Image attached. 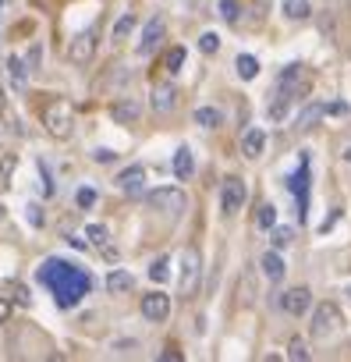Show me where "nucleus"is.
<instances>
[{"instance_id": "1", "label": "nucleus", "mask_w": 351, "mask_h": 362, "mask_svg": "<svg viewBox=\"0 0 351 362\" xmlns=\"http://www.w3.org/2000/svg\"><path fill=\"white\" fill-rule=\"evenodd\" d=\"M40 277H43V284H50V291H54V298H57L61 309H71L89 291V274H82L68 259H47L43 270H40Z\"/></svg>"}, {"instance_id": "2", "label": "nucleus", "mask_w": 351, "mask_h": 362, "mask_svg": "<svg viewBox=\"0 0 351 362\" xmlns=\"http://www.w3.org/2000/svg\"><path fill=\"white\" fill-rule=\"evenodd\" d=\"M309 75H305V64H287L280 75H277V93L273 96H280V100H287V103H298L305 93H309Z\"/></svg>"}, {"instance_id": "3", "label": "nucleus", "mask_w": 351, "mask_h": 362, "mask_svg": "<svg viewBox=\"0 0 351 362\" xmlns=\"http://www.w3.org/2000/svg\"><path fill=\"white\" fill-rule=\"evenodd\" d=\"M178 263H182V270H178V291L185 298H192L199 291V281H203V256H199L196 245H189V249H182V259Z\"/></svg>"}, {"instance_id": "4", "label": "nucleus", "mask_w": 351, "mask_h": 362, "mask_svg": "<svg viewBox=\"0 0 351 362\" xmlns=\"http://www.w3.org/2000/svg\"><path fill=\"white\" fill-rule=\"evenodd\" d=\"M43 124L54 139H71L75 132V107L68 100H54L47 110H43Z\"/></svg>"}, {"instance_id": "5", "label": "nucleus", "mask_w": 351, "mask_h": 362, "mask_svg": "<svg viewBox=\"0 0 351 362\" xmlns=\"http://www.w3.org/2000/svg\"><path fill=\"white\" fill-rule=\"evenodd\" d=\"M340 327H344V316H340V309H337L333 302H319V305L312 309L309 334H312L316 341H326V337H333Z\"/></svg>"}, {"instance_id": "6", "label": "nucleus", "mask_w": 351, "mask_h": 362, "mask_svg": "<svg viewBox=\"0 0 351 362\" xmlns=\"http://www.w3.org/2000/svg\"><path fill=\"white\" fill-rule=\"evenodd\" d=\"M145 203H149L153 210L167 214V217H182L185 206H189V196H185L182 189H153V192L145 196Z\"/></svg>"}, {"instance_id": "7", "label": "nucleus", "mask_w": 351, "mask_h": 362, "mask_svg": "<svg viewBox=\"0 0 351 362\" xmlns=\"http://www.w3.org/2000/svg\"><path fill=\"white\" fill-rule=\"evenodd\" d=\"M163 36H167V22H163V15H153V18L142 25V36H138V43H135V54H138V57H149V54L163 43Z\"/></svg>"}, {"instance_id": "8", "label": "nucleus", "mask_w": 351, "mask_h": 362, "mask_svg": "<svg viewBox=\"0 0 351 362\" xmlns=\"http://www.w3.org/2000/svg\"><path fill=\"white\" fill-rule=\"evenodd\" d=\"M245 181L242 177H227L224 181V189H220V210H224V217H234L242 206H245Z\"/></svg>"}, {"instance_id": "9", "label": "nucleus", "mask_w": 351, "mask_h": 362, "mask_svg": "<svg viewBox=\"0 0 351 362\" xmlns=\"http://www.w3.org/2000/svg\"><path fill=\"white\" fill-rule=\"evenodd\" d=\"M280 309H284L287 316H305V313L312 309V291H309L305 284L287 288V291L280 295Z\"/></svg>"}, {"instance_id": "10", "label": "nucleus", "mask_w": 351, "mask_h": 362, "mask_svg": "<svg viewBox=\"0 0 351 362\" xmlns=\"http://www.w3.org/2000/svg\"><path fill=\"white\" fill-rule=\"evenodd\" d=\"M93 54H96V29H85V33H78V36L71 40L68 61H71V64H89Z\"/></svg>"}, {"instance_id": "11", "label": "nucleus", "mask_w": 351, "mask_h": 362, "mask_svg": "<svg viewBox=\"0 0 351 362\" xmlns=\"http://www.w3.org/2000/svg\"><path fill=\"white\" fill-rule=\"evenodd\" d=\"M170 316V295H163V291H149V295H142V320H149V323H163Z\"/></svg>"}, {"instance_id": "12", "label": "nucleus", "mask_w": 351, "mask_h": 362, "mask_svg": "<svg viewBox=\"0 0 351 362\" xmlns=\"http://www.w3.org/2000/svg\"><path fill=\"white\" fill-rule=\"evenodd\" d=\"M114 181H117V189H121V192H128V196H142V185H145V167H142V163H131V167H124Z\"/></svg>"}, {"instance_id": "13", "label": "nucleus", "mask_w": 351, "mask_h": 362, "mask_svg": "<svg viewBox=\"0 0 351 362\" xmlns=\"http://www.w3.org/2000/svg\"><path fill=\"white\" fill-rule=\"evenodd\" d=\"M149 103H153L156 114H170L174 107H178V89H174V82H160V86H153Z\"/></svg>"}, {"instance_id": "14", "label": "nucleus", "mask_w": 351, "mask_h": 362, "mask_svg": "<svg viewBox=\"0 0 351 362\" xmlns=\"http://www.w3.org/2000/svg\"><path fill=\"white\" fill-rule=\"evenodd\" d=\"M110 117H114V124H135V121L142 117V103L131 100V96L114 100V103H110Z\"/></svg>"}, {"instance_id": "15", "label": "nucleus", "mask_w": 351, "mask_h": 362, "mask_svg": "<svg viewBox=\"0 0 351 362\" xmlns=\"http://www.w3.org/2000/svg\"><path fill=\"white\" fill-rule=\"evenodd\" d=\"M259 267H263V277H266L270 284H280V281H284V274H287L280 249H266V252H263V259H259Z\"/></svg>"}, {"instance_id": "16", "label": "nucleus", "mask_w": 351, "mask_h": 362, "mask_svg": "<svg viewBox=\"0 0 351 362\" xmlns=\"http://www.w3.org/2000/svg\"><path fill=\"white\" fill-rule=\"evenodd\" d=\"M170 170H174V177H178V181H189V177L196 174V156H192L189 146H178V149H174Z\"/></svg>"}, {"instance_id": "17", "label": "nucleus", "mask_w": 351, "mask_h": 362, "mask_svg": "<svg viewBox=\"0 0 351 362\" xmlns=\"http://www.w3.org/2000/svg\"><path fill=\"white\" fill-rule=\"evenodd\" d=\"M263 149H266V132H263V128H249V132L242 135V156H245V160H259Z\"/></svg>"}, {"instance_id": "18", "label": "nucleus", "mask_w": 351, "mask_h": 362, "mask_svg": "<svg viewBox=\"0 0 351 362\" xmlns=\"http://www.w3.org/2000/svg\"><path fill=\"white\" fill-rule=\"evenodd\" d=\"M323 117H326V103H309V107H302V110H298L295 128H298V132H312Z\"/></svg>"}, {"instance_id": "19", "label": "nucleus", "mask_w": 351, "mask_h": 362, "mask_svg": "<svg viewBox=\"0 0 351 362\" xmlns=\"http://www.w3.org/2000/svg\"><path fill=\"white\" fill-rule=\"evenodd\" d=\"M4 68H8V75H11V86L15 89H25L29 86V64H25V57H18V54H8V61H4Z\"/></svg>"}, {"instance_id": "20", "label": "nucleus", "mask_w": 351, "mask_h": 362, "mask_svg": "<svg viewBox=\"0 0 351 362\" xmlns=\"http://www.w3.org/2000/svg\"><path fill=\"white\" fill-rule=\"evenodd\" d=\"M135 288V277L128 274V270H110L107 274V291L110 295H124V291H131Z\"/></svg>"}, {"instance_id": "21", "label": "nucleus", "mask_w": 351, "mask_h": 362, "mask_svg": "<svg viewBox=\"0 0 351 362\" xmlns=\"http://www.w3.org/2000/svg\"><path fill=\"white\" fill-rule=\"evenodd\" d=\"M234 71H238V78H242V82H252V78L259 75V61H256L252 54H238Z\"/></svg>"}, {"instance_id": "22", "label": "nucleus", "mask_w": 351, "mask_h": 362, "mask_svg": "<svg viewBox=\"0 0 351 362\" xmlns=\"http://www.w3.org/2000/svg\"><path fill=\"white\" fill-rule=\"evenodd\" d=\"M309 15H312V4H309V0H284V18L305 22Z\"/></svg>"}, {"instance_id": "23", "label": "nucleus", "mask_w": 351, "mask_h": 362, "mask_svg": "<svg viewBox=\"0 0 351 362\" xmlns=\"http://www.w3.org/2000/svg\"><path fill=\"white\" fill-rule=\"evenodd\" d=\"M196 124H199V128H220V124H224V114H220L217 107H199V110H196Z\"/></svg>"}, {"instance_id": "24", "label": "nucleus", "mask_w": 351, "mask_h": 362, "mask_svg": "<svg viewBox=\"0 0 351 362\" xmlns=\"http://www.w3.org/2000/svg\"><path fill=\"white\" fill-rule=\"evenodd\" d=\"M135 25H138V22H135V15H121V18H117V25H114V33H110V40H114V43H124V40L135 33Z\"/></svg>"}, {"instance_id": "25", "label": "nucleus", "mask_w": 351, "mask_h": 362, "mask_svg": "<svg viewBox=\"0 0 351 362\" xmlns=\"http://www.w3.org/2000/svg\"><path fill=\"white\" fill-rule=\"evenodd\" d=\"M85 242L96 245V249H107L110 245V231L103 224H85Z\"/></svg>"}, {"instance_id": "26", "label": "nucleus", "mask_w": 351, "mask_h": 362, "mask_svg": "<svg viewBox=\"0 0 351 362\" xmlns=\"http://www.w3.org/2000/svg\"><path fill=\"white\" fill-rule=\"evenodd\" d=\"M185 57H189V54H185V47H170V50H167V57H163V68H167L170 75H178V71L185 68Z\"/></svg>"}, {"instance_id": "27", "label": "nucleus", "mask_w": 351, "mask_h": 362, "mask_svg": "<svg viewBox=\"0 0 351 362\" xmlns=\"http://www.w3.org/2000/svg\"><path fill=\"white\" fill-rule=\"evenodd\" d=\"M295 242V228H270V249H287Z\"/></svg>"}, {"instance_id": "28", "label": "nucleus", "mask_w": 351, "mask_h": 362, "mask_svg": "<svg viewBox=\"0 0 351 362\" xmlns=\"http://www.w3.org/2000/svg\"><path fill=\"white\" fill-rule=\"evenodd\" d=\"M15 167H18V160L15 156H4V160H0V192H8L11 185H15Z\"/></svg>"}, {"instance_id": "29", "label": "nucleus", "mask_w": 351, "mask_h": 362, "mask_svg": "<svg viewBox=\"0 0 351 362\" xmlns=\"http://www.w3.org/2000/svg\"><path fill=\"white\" fill-rule=\"evenodd\" d=\"M217 11H220V18L227 25H238V18H242V4H238V0H220Z\"/></svg>"}, {"instance_id": "30", "label": "nucleus", "mask_w": 351, "mask_h": 362, "mask_svg": "<svg viewBox=\"0 0 351 362\" xmlns=\"http://www.w3.org/2000/svg\"><path fill=\"white\" fill-rule=\"evenodd\" d=\"M309 344H305V337H291L287 341V358H295V362H309Z\"/></svg>"}, {"instance_id": "31", "label": "nucleus", "mask_w": 351, "mask_h": 362, "mask_svg": "<svg viewBox=\"0 0 351 362\" xmlns=\"http://www.w3.org/2000/svg\"><path fill=\"white\" fill-rule=\"evenodd\" d=\"M96 199H100V196H96V189H93V185H82V189H75V206H78V210H89V206H96Z\"/></svg>"}, {"instance_id": "32", "label": "nucleus", "mask_w": 351, "mask_h": 362, "mask_svg": "<svg viewBox=\"0 0 351 362\" xmlns=\"http://www.w3.org/2000/svg\"><path fill=\"white\" fill-rule=\"evenodd\" d=\"M256 224H259L263 231H270V228L277 224V206H273V203H263L259 214H256Z\"/></svg>"}, {"instance_id": "33", "label": "nucleus", "mask_w": 351, "mask_h": 362, "mask_svg": "<svg viewBox=\"0 0 351 362\" xmlns=\"http://www.w3.org/2000/svg\"><path fill=\"white\" fill-rule=\"evenodd\" d=\"M170 277V259L167 256H160V259H153V267H149V281H156V284H163Z\"/></svg>"}, {"instance_id": "34", "label": "nucleus", "mask_w": 351, "mask_h": 362, "mask_svg": "<svg viewBox=\"0 0 351 362\" xmlns=\"http://www.w3.org/2000/svg\"><path fill=\"white\" fill-rule=\"evenodd\" d=\"M199 50H203V54H217V50H220V36H217V33H203V36H199Z\"/></svg>"}, {"instance_id": "35", "label": "nucleus", "mask_w": 351, "mask_h": 362, "mask_svg": "<svg viewBox=\"0 0 351 362\" xmlns=\"http://www.w3.org/2000/svg\"><path fill=\"white\" fill-rule=\"evenodd\" d=\"M25 221H29L32 228H43V206H40V203H29V206H25Z\"/></svg>"}, {"instance_id": "36", "label": "nucleus", "mask_w": 351, "mask_h": 362, "mask_svg": "<svg viewBox=\"0 0 351 362\" xmlns=\"http://www.w3.org/2000/svg\"><path fill=\"white\" fill-rule=\"evenodd\" d=\"M40 61H43V47L36 43V47L25 54V64H29V71H40Z\"/></svg>"}, {"instance_id": "37", "label": "nucleus", "mask_w": 351, "mask_h": 362, "mask_svg": "<svg viewBox=\"0 0 351 362\" xmlns=\"http://www.w3.org/2000/svg\"><path fill=\"white\" fill-rule=\"evenodd\" d=\"M93 160H96V163H114V160H117V153H114V149H107V146H100V149H93Z\"/></svg>"}, {"instance_id": "38", "label": "nucleus", "mask_w": 351, "mask_h": 362, "mask_svg": "<svg viewBox=\"0 0 351 362\" xmlns=\"http://www.w3.org/2000/svg\"><path fill=\"white\" fill-rule=\"evenodd\" d=\"M160 358H163V362H182V351L174 348V344H167V348L160 351Z\"/></svg>"}, {"instance_id": "39", "label": "nucleus", "mask_w": 351, "mask_h": 362, "mask_svg": "<svg viewBox=\"0 0 351 362\" xmlns=\"http://www.w3.org/2000/svg\"><path fill=\"white\" fill-rule=\"evenodd\" d=\"M11 313H15V305H11L4 295H0V323H8V320H11Z\"/></svg>"}, {"instance_id": "40", "label": "nucleus", "mask_w": 351, "mask_h": 362, "mask_svg": "<svg viewBox=\"0 0 351 362\" xmlns=\"http://www.w3.org/2000/svg\"><path fill=\"white\" fill-rule=\"evenodd\" d=\"M326 114L330 117H344L347 114V103H326Z\"/></svg>"}, {"instance_id": "41", "label": "nucleus", "mask_w": 351, "mask_h": 362, "mask_svg": "<svg viewBox=\"0 0 351 362\" xmlns=\"http://www.w3.org/2000/svg\"><path fill=\"white\" fill-rule=\"evenodd\" d=\"M11 4H15V0H0V15H4V11H8Z\"/></svg>"}, {"instance_id": "42", "label": "nucleus", "mask_w": 351, "mask_h": 362, "mask_svg": "<svg viewBox=\"0 0 351 362\" xmlns=\"http://www.w3.org/2000/svg\"><path fill=\"white\" fill-rule=\"evenodd\" d=\"M4 107H8V96H4V89H0V114H4Z\"/></svg>"}, {"instance_id": "43", "label": "nucleus", "mask_w": 351, "mask_h": 362, "mask_svg": "<svg viewBox=\"0 0 351 362\" xmlns=\"http://www.w3.org/2000/svg\"><path fill=\"white\" fill-rule=\"evenodd\" d=\"M344 160H347V163H351V146H347V149H344Z\"/></svg>"}, {"instance_id": "44", "label": "nucleus", "mask_w": 351, "mask_h": 362, "mask_svg": "<svg viewBox=\"0 0 351 362\" xmlns=\"http://www.w3.org/2000/svg\"><path fill=\"white\" fill-rule=\"evenodd\" d=\"M0 221H4V203H0Z\"/></svg>"}, {"instance_id": "45", "label": "nucleus", "mask_w": 351, "mask_h": 362, "mask_svg": "<svg viewBox=\"0 0 351 362\" xmlns=\"http://www.w3.org/2000/svg\"><path fill=\"white\" fill-rule=\"evenodd\" d=\"M344 295H347V298H351V284H347V291H344Z\"/></svg>"}]
</instances>
